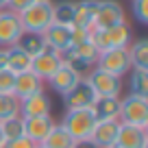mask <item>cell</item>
<instances>
[{"label":"cell","mask_w":148,"mask_h":148,"mask_svg":"<svg viewBox=\"0 0 148 148\" xmlns=\"http://www.w3.org/2000/svg\"><path fill=\"white\" fill-rule=\"evenodd\" d=\"M96 122L98 120L94 109H65L59 124L72 135L74 142H79V139H89Z\"/></svg>","instance_id":"6da1fadb"},{"label":"cell","mask_w":148,"mask_h":148,"mask_svg":"<svg viewBox=\"0 0 148 148\" xmlns=\"http://www.w3.org/2000/svg\"><path fill=\"white\" fill-rule=\"evenodd\" d=\"M52 0H33L24 11H20V22L24 31L44 33L52 24Z\"/></svg>","instance_id":"7a4b0ae2"},{"label":"cell","mask_w":148,"mask_h":148,"mask_svg":"<svg viewBox=\"0 0 148 148\" xmlns=\"http://www.w3.org/2000/svg\"><path fill=\"white\" fill-rule=\"evenodd\" d=\"M89 42L98 48V52L111 50V48H129L131 28H129L126 22L118 24V26H111V28H98V31H92Z\"/></svg>","instance_id":"3957f363"},{"label":"cell","mask_w":148,"mask_h":148,"mask_svg":"<svg viewBox=\"0 0 148 148\" xmlns=\"http://www.w3.org/2000/svg\"><path fill=\"white\" fill-rule=\"evenodd\" d=\"M118 122H120V124H131V126L148 129V98L133 96V94H129L126 98H120Z\"/></svg>","instance_id":"277c9868"},{"label":"cell","mask_w":148,"mask_h":148,"mask_svg":"<svg viewBox=\"0 0 148 148\" xmlns=\"http://www.w3.org/2000/svg\"><path fill=\"white\" fill-rule=\"evenodd\" d=\"M96 59H98V48L92 42H83L79 46H70L65 52H61V61L68 63L70 68H74L81 76H85L96 65Z\"/></svg>","instance_id":"5b68a950"},{"label":"cell","mask_w":148,"mask_h":148,"mask_svg":"<svg viewBox=\"0 0 148 148\" xmlns=\"http://www.w3.org/2000/svg\"><path fill=\"white\" fill-rule=\"evenodd\" d=\"M94 68L102 70V72H109L118 79H122L124 74L131 72V57H129V48H111V50H100L98 52V59Z\"/></svg>","instance_id":"8992f818"},{"label":"cell","mask_w":148,"mask_h":148,"mask_svg":"<svg viewBox=\"0 0 148 148\" xmlns=\"http://www.w3.org/2000/svg\"><path fill=\"white\" fill-rule=\"evenodd\" d=\"M85 81H87L89 85H92V89L96 92V96H113V98H120V92H122V79H118V76H113V74L109 72H102V70L98 68H92L87 74L83 76Z\"/></svg>","instance_id":"52a82bcc"},{"label":"cell","mask_w":148,"mask_h":148,"mask_svg":"<svg viewBox=\"0 0 148 148\" xmlns=\"http://www.w3.org/2000/svg\"><path fill=\"white\" fill-rule=\"evenodd\" d=\"M122 22H126V18H124V9H122V5L118 0H98V9H96V15H94L92 31L111 28Z\"/></svg>","instance_id":"ba28073f"},{"label":"cell","mask_w":148,"mask_h":148,"mask_svg":"<svg viewBox=\"0 0 148 148\" xmlns=\"http://www.w3.org/2000/svg\"><path fill=\"white\" fill-rule=\"evenodd\" d=\"M24 33L20 15L9 9L0 11V48H11L18 44L20 35Z\"/></svg>","instance_id":"9c48e42d"},{"label":"cell","mask_w":148,"mask_h":148,"mask_svg":"<svg viewBox=\"0 0 148 148\" xmlns=\"http://www.w3.org/2000/svg\"><path fill=\"white\" fill-rule=\"evenodd\" d=\"M96 98L98 96L92 89V85H89L85 79H81L79 85L63 96V105H65V109H92L94 102H96Z\"/></svg>","instance_id":"30bf717a"},{"label":"cell","mask_w":148,"mask_h":148,"mask_svg":"<svg viewBox=\"0 0 148 148\" xmlns=\"http://www.w3.org/2000/svg\"><path fill=\"white\" fill-rule=\"evenodd\" d=\"M61 63H63V61H61V55H57V52H52V50L46 48L44 52L31 57V72L35 74V76H39L44 83H48V79L59 70Z\"/></svg>","instance_id":"8fae6325"},{"label":"cell","mask_w":148,"mask_h":148,"mask_svg":"<svg viewBox=\"0 0 148 148\" xmlns=\"http://www.w3.org/2000/svg\"><path fill=\"white\" fill-rule=\"evenodd\" d=\"M81 79H83V76H81V74L76 72L74 68H70L68 63H61L59 70H57V72L52 74L50 79H48V83H50V87L55 89V92L59 94L61 98H63L68 92H72V89L79 85Z\"/></svg>","instance_id":"7c38bea8"},{"label":"cell","mask_w":148,"mask_h":148,"mask_svg":"<svg viewBox=\"0 0 148 148\" xmlns=\"http://www.w3.org/2000/svg\"><path fill=\"white\" fill-rule=\"evenodd\" d=\"M116 146L118 148H148V129L120 124L118 137H116Z\"/></svg>","instance_id":"4fadbf2b"},{"label":"cell","mask_w":148,"mask_h":148,"mask_svg":"<svg viewBox=\"0 0 148 148\" xmlns=\"http://www.w3.org/2000/svg\"><path fill=\"white\" fill-rule=\"evenodd\" d=\"M52 102L46 92L33 94L20 100V116L22 118H37V116H50Z\"/></svg>","instance_id":"5bb4252c"},{"label":"cell","mask_w":148,"mask_h":148,"mask_svg":"<svg viewBox=\"0 0 148 148\" xmlns=\"http://www.w3.org/2000/svg\"><path fill=\"white\" fill-rule=\"evenodd\" d=\"M57 122L52 120V116H37V118H24V135L28 139H33L35 144H42L48 137Z\"/></svg>","instance_id":"9a60e30c"},{"label":"cell","mask_w":148,"mask_h":148,"mask_svg":"<svg viewBox=\"0 0 148 148\" xmlns=\"http://www.w3.org/2000/svg\"><path fill=\"white\" fill-rule=\"evenodd\" d=\"M118 129H120V122L118 120H98L96 126H94L92 139L98 148H109V146H116V137H118Z\"/></svg>","instance_id":"2e32d148"},{"label":"cell","mask_w":148,"mask_h":148,"mask_svg":"<svg viewBox=\"0 0 148 148\" xmlns=\"http://www.w3.org/2000/svg\"><path fill=\"white\" fill-rule=\"evenodd\" d=\"M44 42H46V48L57 55L65 52L70 48V26H61V24L52 22L50 26L44 31Z\"/></svg>","instance_id":"e0dca14e"},{"label":"cell","mask_w":148,"mask_h":148,"mask_svg":"<svg viewBox=\"0 0 148 148\" xmlns=\"http://www.w3.org/2000/svg\"><path fill=\"white\" fill-rule=\"evenodd\" d=\"M44 92V81L39 76L26 70V72H20L15 74V83H13V96L15 98H26V96H33V94H39Z\"/></svg>","instance_id":"ac0fdd59"},{"label":"cell","mask_w":148,"mask_h":148,"mask_svg":"<svg viewBox=\"0 0 148 148\" xmlns=\"http://www.w3.org/2000/svg\"><path fill=\"white\" fill-rule=\"evenodd\" d=\"M96 9H98V0H79V2H74V24L72 26H83V28L92 31Z\"/></svg>","instance_id":"d6986e66"},{"label":"cell","mask_w":148,"mask_h":148,"mask_svg":"<svg viewBox=\"0 0 148 148\" xmlns=\"http://www.w3.org/2000/svg\"><path fill=\"white\" fill-rule=\"evenodd\" d=\"M94 113H96V120H118V113H120V98L113 96H100L94 102Z\"/></svg>","instance_id":"ffe728a7"},{"label":"cell","mask_w":148,"mask_h":148,"mask_svg":"<svg viewBox=\"0 0 148 148\" xmlns=\"http://www.w3.org/2000/svg\"><path fill=\"white\" fill-rule=\"evenodd\" d=\"M15 46L20 48V50H24L28 57H35L39 55V52L46 50V42H44V33H33V31H24L22 35H20L18 44Z\"/></svg>","instance_id":"44dd1931"},{"label":"cell","mask_w":148,"mask_h":148,"mask_svg":"<svg viewBox=\"0 0 148 148\" xmlns=\"http://www.w3.org/2000/svg\"><path fill=\"white\" fill-rule=\"evenodd\" d=\"M5 52H7V70H11L13 74L31 70V57H28L24 50H20L18 46L5 48Z\"/></svg>","instance_id":"7402d4cb"},{"label":"cell","mask_w":148,"mask_h":148,"mask_svg":"<svg viewBox=\"0 0 148 148\" xmlns=\"http://www.w3.org/2000/svg\"><path fill=\"white\" fill-rule=\"evenodd\" d=\"M39 146H44V148H72L74 146V139H72V135H70L68 131L57 122L55 129L48 133V137L44 139Z\"/></svg>","instance_id":"603a6c76"},{"label":"cell","mask_w":148,"mask_h":148,"mask_svg":"<svg viewBox=\"0 0 148 148\" xmlns=\"http://www.w3.org/2000/svg\"><path fill=\"white\" fill-rule=\"evenodd\" d=\"M129 94L148 98V70L131 68V81H129Z\"/></svg>","instance_id":"cb8c5ba5"},{"label":"cell","mask_w":148,"mask_h":148,"mask_svg":"<svg viewBox=\"0 0 148 148\" xmlns=\"http://www.w3.org/2000/svg\"><path fill=\"white\" fill-rule=\"evenodd\" d=\"M52 22L61 26H72L74 24V2L72 0H61L52 5Z\"/></svg>","instance_id":"d4e9b609"},{"label":"cell","mask_w":148,"mask_h":148,"mask_svg":"<svg viewBox=\"0 0 148 148\" xmlns=\"http://www.w3.org/2000/svg\"><path fill=\"white\" fill-rule=\"evenodd\" d=\"M131 65L139 70H148V39H137L129 46Z\"/></svg>","instance_id":"484cf974"},{"label":"cell","mask_w":148,"mask_h":148,"mask_svg":"<svg viewBox=\"0 0 148 148\" xmlns=\"http://www.w3.org/2000/svg\"><path fill=\"white\" fill-rule=\"evenodd\" d=\"M0 129H2V135H5V142L18 139V137H22V135H24V118L22 116L7 118V120L0 122Z\"/></svg>","instance_id":"4316f807"},{"label":"cell","mask_w":148,"mask_h":148,"mask_svg":"<svg viewBox=\"0 0 148 148\" xmlns=\"http://www.w3.org/2000/svg\"><path fill=\"white\" fill-rule=\"evenodd\" d=\"M13 116H20V98L13 94H0V122Z\"/></svg>","instance_id":"83f0119b"},{"label":"cell","mask_w":148,"mask_h":148,"mask_svg":"<svg viewBox=\"0 0 148 148\" xmlns=\"http://www.w3.org/2000/svg\"><path fill=\"white\" fill-rule=\"evenodd\" d=\"M131 9L139 24H148V0H131Z\"/></svg>","instance_id":"f1b7e54d"},{"label":"cell","mask_w":148,"mask_h":148,"mask_svg":"<svg viewBox=\"0 0 148 148\" xmlns=\"http://www.w3.org/2000/svg\"><path fill=\"white\" fill-rule=\"evenodd\" d=\"M89 35L92 31L83 26H70V46H79L83 42H89Z\"/></svg>","instance_id":"f546056e"},{"label":"cell","mask_w":148,"mask_h":148,"mask_svg":"<svg viewBox=\"0 0 148 148\" xmlns=\"http://www.w3.org/2000/svg\"><path fill=\"white\" fill-rule=\"evenodd\" d=\"M13 83H15V74L11 70L2 68L0 70V94H13Z\"/></svg>","instance_id":"4dcf8cb0"},{"label":"cell","mask_w":148,"mask_h":148,"mask_svg":"<svg viewBox=\"0 0 148 148\" xmlns=\"http://www.w3.org/2000/svg\"><path fill=\"white\" fill-rule=\"evenodd\" d=\"M5 146H7V148H37L39 144H35L33 139H28L26 135H22V137H18V139H11V142H7Z\"/></svg>","instance_id":"1f68e13d"},{"label":"cell","mask_w":148,"mask_h":148,"mask_svg":"<svg viewBox=\"0 0 148 148\" xmlns=\"http://www.w3.org/2000/svg\"><path fill=\"white\" fill-rule=\"evenodd\" d=\"M31 2L33 0H7V9L13 11V13H20V11H24Z\"/></svg>","instance_id":"d6a6232c"},{"label":"cell","mask_w":148,"mask_h":148,"mask_svg":"<svg viewBox=\"0 0 148 148\" xmlns=\"http://www.w3.org/2000/svg\"><path fill=\"white\" fill-rule=\"evenodd\" d=\"M72 148H98V146L92 142V139H79V142H74Z\"/></svg>","instance_id":"836d02e7"},{"label":"cell","mask_w":148,"mask_h":148,"mask_svg":"<svg viewBox=\"0 0 148 148\" xmlns=\"http://www.w3.org/2000/svg\"><path fill=\"white\" fill-rule=\"evenodd\" d=\"M2 68H7V52H5V48H0V70Z\"/></svg>","instance_id":"e575fe53"},{"label":"cell","mask_w":148,"mask_h":148,"mask_svg":"<svg viewBox=\"0 0 148 148\" xmlns=\"http://www.w3.org/2000/svg\"><path fill=\"white\" fill-rule=\"evenodd\" d=\"M5 144H7L5 142V135H2V129H0V146H5Z\"/></svg>","instance_id":"d590c367"},{"label":"cell","mask_w":148,"mask_h":148,"mask_svg":"<svg viewBox=\"0 0 148 148\" xmlns=\"http://www.w3.org/2000/svg\"><path fill=\"white\" fill-rule=\"evenodd\" d=\"M2 9H7V0H0V11Z\"/></svg>","instance_id":"8d00e7d4"},{"label":"cell","mask_w":148,"mask_h":148,"mask_svg":"<svg viewBox=\"0 0 148 148\" xmlns=\"http://www.w3.org/2000/svg\"><path fill=\"white\" fill-rule=\"evenodd\" d=\"M109 148H118V146H109Z\"/></svg>","instance_id":"74e56055"},{"label":"cell","mask_w":148,"mask_h":148,"mask_svg":"<svg viewBox=\"0 0 148 148\" xmlns=\"http://www.w3.org/2000/svg\"><path fill=\"white\" fill-rule=\"evenodd\" d=\"M0 148H7V146H0Z\"/></svg>","instance_id":"f35d334b"},{"label":"cell","mask_w":148,"mask_h":148,"mask_svg":"<svg viewBox=\"0 0 148 148\" xmlns=\"http://www.w3.org/2000/svg\"><path fill=\"white\" fill-rule=\"evenodd\" d=\"M37 148H44V146H37Z\"/></svg>","instance_id":"ab89813d"}]
</instances>
